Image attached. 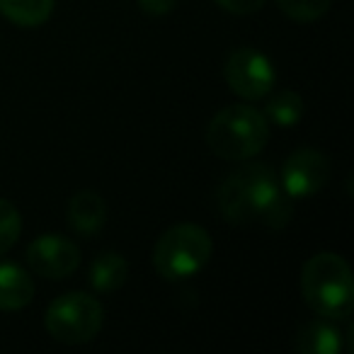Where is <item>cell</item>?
I'll list each match as a JSON object with an SVG mask.
<instances>
[{
  "mask_svg": "<svg viewBox=\"0 0 354 354\" xmlns=\"http://www.w3.org/2000/svg\"><path fill=\"white\" fill-rule=\"evenodd\" d=\"M284 192L274 170L262 162H248L223 180L216 189V207L233 226L262 221L267 209Z\"/></svg>",
  "mask_w": 354,
  "mask_h": 354,
  "instance_id": "6da1fadb",
  "label": "cell"
},
{
  "mask_svg": "<svg viewBox=\"0 0 354 354\" xmlns=\"http://www.w3.org/2000/svg\"><path fill=\"white\" fill-rule=\"evenodd\" d=\"M301 291L315 315L347 320L354 308V281L347 260L335 252H318L304 265Z\"/></svg>",
  "mask_w": 354,
  "mask_h": 354,
  "instance_id": "7a4b0ae2",
  "label": "cell"
},
{
  "mask_svg": "<svg viewBox=\"0 0 354 354\" xmlns=\"http://www.w3.org/2000/svg\"><path fill=\"white\" fill-rule=\"evenodd\" d=\"M270 141V122L252 104L223 107L207 127V146L223 160H248Z\"/></svg>",
  "mask_w": 354,
  "mask_h": 354,
  "instance_id": "3957f363",
  "label": "cell"
},
{
  "mask_svg": "<svg viewBox=\"0 0 354 354\" xmlns=\"http://www.w3.org/2000/svg\"><path fill=\"white\" fill-rule=\"evenodd\" d=\"M214 250L212 236L197 223H177L158 238L153 248V267L167 281L187 279L204 270Z\"/></svg>",
  "mask_w": 354,
  "mask_h": 354,
  "instance_id": "277c9868",
  "label": "cell"
},
{
  "mask_svg": "<svg viewBox=\"0 0 354 354\" xmlns=\"http://www.w3.org/2000/svg\"><path fill=\"white\" fill-rule=\"evenodd\" d=\"M104 323V308L95 296L83 291H71L51 301L46 308L44 325L56 342L85 344L97 337Z\"/></svg>",
  "mask_w": 354,
  "mask_h": 354,
  "instance_id": "5b68a950",
  "label": "cell"
},
{
  "mask_svg": "<svg viewBox=\"0 0 354 354\" xmlns=\"http://www.w3.org/2000/svg\"><path fill=\"white\" fill-rule=\"evenodd\" d=\"M226 83L238 97L243 100H262L274 88V68L262 51L252 46H241L228 56L223 66Z\"/></svg>",
  "mask_w": 354,
  "mask_h": 354,
  "instance_id": "8992f818",
  "label": "cell"
},
{
  "mask_svg": "<svg viewBox=\"0 0 354 354\" xmlns=\"http://www.w3.org/2000/svg\"><path fill=\"white\" fill-rule=\"evenodd\" d=\"M330 158L315 148H299L284 160L281 167V189L291 199L313 197L330 180Z\"/></svg>",
  "mask_w": 354,
  "mask_h": 354,
  "instance_id": "52a82bcc",
  "label": "cell"
},
{
  "mask_svg": "<svg viewBox=\"0 0 354 354\" xmlns=\"http://www.w3.org/2000/svg\"><path fill=\"white\" fill-rule=\"evenodd\" d=\"M27 265L35 274L44 279H66L80 265V250L73 241L56 233H46L30 243L27 248Z\"/></svg>",
  "mask_w": 354,
  "mask_h": 354,
  "instance_id": "ba28073f",
  "label": "cell"
},
{
  "mask_svg": "<svg viewBox=\"0 0 354 354\" xmlns=\"http://www.w3.org/2000/svg\"><path fill=\"white\" fill-rule=\"evenodd\" d=\"M104 218H107V207H104V199L97 192L83 189V192L71 197L68 223L75 233H80V236H95L104 226Z\"/></svg>",
  "mask_w": 354,
  "mask_h": 354,
  "instance_id": "9c48e42d",
  "label": "cell"
},
{
  "mask_svg": "<svg viewBox=\"0 0 354 354\" xmlns=\"http://www.w3.org/2000/svg\"><path fill=\"white\" fill-rule=\"evenodd\" d=\"M342 337L344 335L337 325H333L328 318H318L299 330L294 347L301 354H339L344 349Z\"/></svg>",
  "mask_w": 354,
  "mask_h": 354,
  "instance_id": "30bf717a",
  "label": "cell"
},
{
  "mask_svg": "<svg viewBox=\"0 0 354 354\" xmlns=\"http://www.w3.org/2000/svg\"><path fill=\"white\" fill-rule=\"evenodd\" d=\"M35 299V281L12 262H0V310H20Z\"/></svg>",
  "mask_w": 354,
  "mask_h": 354,
  "instance_id": "8fae6325",
  "label": "cell"
},
{
  "mask_svg": "<svg viewBox=\"0 0 354 354\" xmlns=\"http://www.w3.org/2000/svg\"><path fill=\"white\" fill-rule=\"evenodd\" d=\"M129 277V265L119 252H102L95 257V262L90 265V284L95 291H117L119 286H124Z\"/></svg>",
  "mask_w": 354,
  "mask_h": 354,
  "instance_id": "7c38bea8",
  "label": "cell"
},
{
  "mask_svg": "<svg viewBox=\"0 0 354 354\" xmlns=\"http://www.w3.org/2000/svg\"><path fill=\"white\" fill-rule=\"evenodd\" d=\"M56 0H0V15L17 27H39L54 12Z\"/></svg>",
  "mask_w": 354,
  "mask_h": 354,
  "instance_id": "4fadbf2b",
  "label": "cell"
},
{
  "mask_svg": "<svg viewBox=\"0 0 354 354\" xmlns=\"http://www.w3.org/2000/svg\"><path fill=\"white\" fill-rule=\"evenodd\" d=\"M262 114L267 117V122L277 124V127H296L304 117V100L299 93L281 90V93L272 95Z\"/></svg>",
  "mask_w": 354,
  "mask_h": 354,
  "instance_id": "5bb4252c",
  "label": "cell"
},
{
  "mask_svg": "<svg viewBox=\"0 0 354 354\" xmlns=\"http://www.w3.org/2000/svg\"><path fill=\"white\" fill-rule=\"evenodd\" d=\"M279 10L296 22H315L330 10L333 0H274Z\"/></svg>",
  "mask_w": 354,
  "mask_h": 354,
  "instance_id": "9a60e30c",
  "label": "cell"
},
{
  "mask_svg": "<svg viewBox=\"0 0 354 354\" xmlns=\"http://www.w3.org/2000/svg\"><path fill=\"white\" fill-rule=\"evenodd\" d=\"M22 233V216L10 202L0 199V255L17 243Z\"/></svg>",
  "mask_w": 354,
  "mask_h": 354,
  "instance_id": "2e32d148",
  "label": "cell"
},
{
  "mask_svg": "<svg viewBox=\"0 0 354 354\" xmlns=\"http://www.w3.org/2000/svg\"><path fill=\"white\" fill-rule=\"evenodd\" d=\"M216 3L233 15H252L265 6V0H216Z\"/></svg>",
  "mask_w": 354,
  "mask_h": 354,
  "instance_id": "e0dca14e",
  "label": "cell"
},
{
  "mask_svg": "<svg viewBox=\"0 0 354 354\" xmlns=\"http://www.w3.org/2000/svg\"><path fill=\"white\" fill-rule=\"evenodd\" d=\"M177 0H138V8L148 15H167L170 10H175Z\"/></svg>",
  "mask_w": 354,
  "mask_h": 354,
  "instance_id": "ac0fdd59",
  "label": "cell"
}]
</instances>
